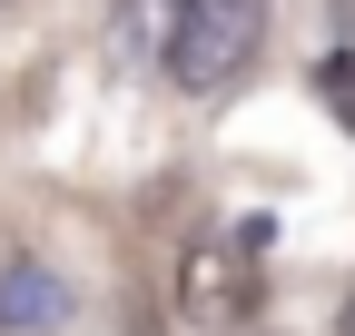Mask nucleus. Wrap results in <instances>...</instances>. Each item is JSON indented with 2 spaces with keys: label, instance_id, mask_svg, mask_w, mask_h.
I'll return each instance as SVG.
<instances>
[{
  "label": "nucleus",
  "instance_id": "1",
  "mask_svg": "<svg viewBox=\"0 0 355 336\" xmlns=\"http://www.w3.org/2000/svg\"><path fill=\"white\" fill-rule=\"evenodd\" d=\"M257 50H266V0H178V20H168V79L198 99L237 90Z\"/></svg>",
  "mask_w": 355,
  "mask_h": 336
},
{
  "label": "nucleus",
  "instance_id": "2",
  "mask_svg": "<svg viewBox=\"0 0 355 336\" xmlns=\"http://www.w3.org/2000/svg\"><path fill=\"white\" fill-rule=\"evenodd\" d=\"M266 307V237L257 228H207L178 258V317L188 326H247Z\"/></svg>",
  "mask_w": 355,
  "mask_h": 336
},
{
  "label": "nucleus",
  "instance_id": "3",
  "mask_svg": "<svg viewBox=\"0 0 355 336\" xmlns=\"http://www.w3.org/2000/svg\"><path fill=\"white\" fill-rule=\"evenodd\" d=\"M60 317H69V287L50 267H0V326H10V336H40Z\"/></svg>",
  "mask_w": 355,
  "mask_h": 336
},
{
  "label": "nucleus",
  "instance_id": "4",
  "mask_svg": "<svg viewBox=\"0 0 355 336\" xmlns=\"http://www.w3.org/2000/svg\"><path fill=\"white\" fill-rule=\"evenodd\" d=\"M316 90H326V109L345 119V129H355V50H336V60L316 69Z\"/></svg>",
  "mask_w": 355,
  "mask_h": 336
},
{
  "label": "nucleus",
  "instance_id": "5",
  "mask_svg": "<svg viewBox=\"0 0 355 336\" xmlns=\"http://www.w3.org/2000/svg\"><path fill=\"white\" fill-rule=\"evenodd\" d=\"M326 10H336V30H355V0H326Z\"/></svg>",
  "mask_w": 355,
  "mask_h": 336
},
{
  "label": "nucleus",
  "instance_id": "6",
  "mask_svg": "<svg viewBox=\"0 0 355 336\" xmlns=\"http://www.w3.org/2000/svg\"><path fill=\"white\" fill-rule=\"evenodd\" d=\"M336 336H355V297H345V317H336Z\"/></svg>",
  "mask_w": 355,
  "mask_h": 336
}]
</instances>
